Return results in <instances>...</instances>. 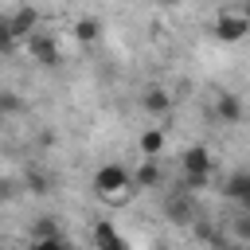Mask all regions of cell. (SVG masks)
<instances>
[{"mask_svg":"<svg viewBox=\"0 0 250 250\" xmlns=\"http://www.w3.org/2000/svg\"><path fill=\"white\" fill-rule=\"evenodd\" d=\"M238 16H242V20H246V23H250V0H246V4H242V8H238Z\"/></svg>","mask_w":250,"mask_h":250,"instance_id":"obj_21","label":"cell"},{"mask_svg":"<svg viewBox=\"0 0 250 250\" xmlns=\"http://www.w3.org/2000/svg\"><path fill=\"white\" fill-rule=\"evenodd\" d=\"M137 148H141V160H156L160 152H164V133L152 125V129H145L141 133V141H137Z\"/></svg>","mask_w":250,"mask_h":250,"instance_id":"obj_12","label":"cell"},{"mask_svg":"<svg viewBox=\"0 0 250 250\" xmlns=\"http://www.w3.org/2000/svg\"><path fill=\"white\" fill-rule=\"evenodd\" d=\"M215 117H219L223 125H238V121H242V98L230 94V90H223V94L215 98Z\"/></svg>","mask_w":250,"mask_h":250,"instance_id":"obj_8","label":"cell"},{"mask_svg":"<svg viewBox=\"0 0 250 250\" xmlns=\"http://www.w3.org/2000/svg\"><path fill=\"white\" fill-rule=\"evenodd\" d=\"M102 35V20L98 16H82V20H74V39L78 43H94Z\"/></svg>","mask_w":250,"mask_h":250,"instance_id":"obj_13","label":"cell"},{"mask_svg":"<svg viewBox=\"0 0 250 250\" xmlns=\"http://www.w3.org/2000/svg\"><path fill=\"white\" fill-rule=\"evenodd\" d=\"M31 250H70V242L66 238H35Z\"/></svg>","mask_w":250,"mask_h":250,"instance_id":"obj_19","label":"cell"},{"mask_svg":"<svg viewBox=\"0 0 250 250\" xmlns=\"http://www.w3.org/2000/svg\"><path fill=\"white\" fill-rule=\"evenodd\" d=\"M133 191H137V188H133V176H129L125 164H102V168L94 172V195H98V199H105V203H125Z\"/></svg>","mask_w":250,"mask_h":250,"instance_id":"obj_1","label":"cell"},{"mask_svg":"<svg viewBox=\"0 0 250 250\" xmlns=\"http://www.w3.org/2000/svg\"><path fill=\"white\" fill-rule=\"evenodd\" d=\"M230 230H234V238H238V242H250V211H242V215L230 223Z\"/></svg>","mask_w":250,"mask_h":250,"instance_id":"obj_18","label":"cell"},{"mask_svg":"<svg viewBox=\"0 0 250 250\" xmlns=\"http://www.w3.org/2000/svg\"><path fill=\"white\" fill-rule=\"evenodd\" d=\"M223 195H227L230 203H238L242 211H250V168L227 176V180H223Z\"/></svg>","mask_w":250,"mask_h":250,"instance_id":"obj_6","label":"cell"},{"mask_svg":"<svg viewBox=\"0 0 250 250\" xmlns=\"http://www.w3.org/2000/svg\"><path fill=\"white\" fill-rule=\"evenodd\" d=\"M0 250H12V246H0Z\"/></svg>","mask_w":250,"mask_h":250,"instance_id":"obj_24","label":"cell"},{"mask_svg":"<svg viewBox=\"0 0 250 250\" xmlns=\"http://www.w3.org/2000/svg\"><path fill=\"white\" fill-rule=\"evenodd\" d=\"M20 109H23V102H20L12 90H0V113L8 117V113H20Z\"/></svg>","mask_w":250,"mask_h":250,"instance_id":"obj_17","label":"cell"},{"mask_svg":"<svg viewBox=\"0 0 250 250\" xmlns=\"http://www.w3.org/2000/svg\"><path fill=\"white\" fill-rule=\"evenodd\" d=\"M0 129H4V113H0Z\"/></svg>","mask_w":250,"mask_h":250,"instance_id":"obj_23","label":"cell"},{"mask_svg":"<svg viewBox=\"0 0 250 250\" xmlns=\"http://www.w3.org/2000/svg\"><path fill=\"white\" fill-rule=\"evenodd\" d=\"M8 27H12L16 39H27V35L39 31V12H35V8H16V12L8 16Z\"/></svg>","mask_w":250,"mask_h":250,"instance_id":"obj_7","label":"cell"},{"mask_svg":"<svg viewBox=\"0 0 250 250\" xmlns=\"http://www.w3.org/2000/svg\"><path fill=\"white\" fill-rule=\"evenodd\" d=\"M23 43H27L31 62H39V66H59V43H55V35L35 31V35H27Z\"/></svg>","mask_w":250,"mask_h":250,"instance_id":"obj_3","label":"cell"},{"mask_svg":"<svg viewBox=\"0 0 250 250\" xmlns=\"http://www.w3.org/2000/svg\"><path fill=\"white\" fill-rule=\"evenodd\" d=\"M215 35H219V43H238V39L250 35V23H246L238 12H219V20H215Z\"/></svg>","mask_w":250,"mask_h":250,"instance_id":"obj_4","label":"cell"},{"mask_svg":"<svg viewBox=\"0 0 250 250\" xmlns=\"http://www.w3.org/2000/svg\"><path fill=\"white\" fill-rule=\"evenodd\" d=\"M12 195H16V180H8V176H4V180H0V203H8Z\"/></svg>","mask_w":250,"mask_h":250,"instance_id":"obj_20","label":"cell"},{"mask_svg":"<svg viewBox=\"0 0 250 250\" xmlns=\"http://www.w3.org/2000/svg\"><path fill=\"white\" fill-rule=\"evenodd\" d=\"M152 250H168V246H152Z\"/></svg>","mask_w":250,"mask_h":250,"instance_id":"obj_22","label":"cell"},{"mask_svg":"<svg viewBox=\"0 0 250 250\" xmlns=\"http://www.w3.org/2000/svg\"><path fill=\"white\" fill-rule=\"evenodd\" d=\"M35 238H62V230H59V223L51 219V215H43L39 223H35V230H31V242Z\"/></svg>","mask_w":250,"mask_h":250,"instance_id":"obj_15","label":"cell"},{"mask_svg":"<svg viewBox=\"0 0 250 250\" xmlns=\"http://www.w3.org/2000/svg\"><path fill=\"white\" fill-rule=\"evenodd\" d=\"M141 105H145V113H152V117H164V113L172 109V94H168V90H160V86H152V90H145Z\"/></svg>","mask_w":250,"mask_h":250,"instance_id":"obj_10","label":"cell"},{"mask_svg":"<svg viewBox=\"0 0 250 250\" xmlns=\"http://www.w3.org/2000/svg\"><path fill=\"white\" fill-rule=\"evenodd\" d=\"M129 176H133V188H137V191L160 188V180H164V176H160V164H156V160H141V168H137V172H129Z\"/></svg>","mask_w":250,"mask_h":250,"instance_id":"obj_9","label":"cell"},{"mask_svg":"<svg viewBox=\"0 0 250 250\" xmlns=\"http://www.w3.org/2000/svg\"><path fill=\"white\" fill-rule=\"evenodd\" d=\"M94 250H129V242H125L109 223H98V227H94Z\"/></svg>","mask_w":250,"mask_h":250,"instance_id":"obj_11","label":"cell"},{"mask_svg":"<svg viewBox=\"0 0 250 250\" xmlns=\"http://www.w3.org/2000/svg\"><path fill=\"white\" fill-rule=\"evenodd\" d=\"M164 215H168V223H176V227H191V223H195V203H191V195H188V191L168 195Z\"/></svg>","mask_w":250,"mask_h":250,"instance_id":"obj_5","label":"cell"},{"mask_svg":"<svg viewBox=\"0 0 250 250\" xmlns=\"http://www.w3.org/2000/svg\"><path fill=\"white\" fill-rule=\"evenodd\" d=\"M180 168H184L188 180H211V172H215L211 148H207V145H188L184 156H180Z\"/></svg>","mask_w":250,"mask_h":250,"instance_id":"obj_2","label":"cell"},{"mask_svg":"<svg viewBox=\"0 0 250 250\" xmlns=\"http://www.w3.org/2000/svg\"><path fill=\"white\" fill-rule=\"evenodd\" d=\"M16 35H12V27H8V16H0V55H12L16 51Z\"/></svg>","mask_w":250,"mask_h":250,"instance_id":"obj_16","label":"cell"},{"mask_svg":"<svg viewBox=\"0 0 250 250\" xmlns=\"http://www.w3.org/2000/svg\"><path fill=\"white\" fill-rule=\"evenodd\" d=\"M23 188H27L31 195H47V191H51V176H47L43 168H27V176H23Z\"/></svg>","mask_w":250,"mask_h":250,"instance_id":"obj_14","label":"cell"}]
</instances>
